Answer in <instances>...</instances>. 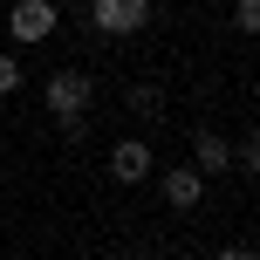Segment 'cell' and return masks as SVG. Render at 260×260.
<instances>
[{
	"label": "cell",
	"mask_w": 260,
	"mask_h": 260,
	"mask_svg": "<svg viewBox=\"0 0 260 260\" xmlns=\"http://www.w3.org/2000/svg\"><path fill=\"white\" fill-rule=\"evenodd\" d=\"M89 96H96V82L82 76V69H55V76H48V110H55V123L89 117Z\"/></svg>",
	"instance_id": "obj_1"
},
{
	"label": "cell",
	"mask_w": 260,
	"mask_h": 260,
	"mask_svg": "<svg viewBox=\"0 0 260 260\" xmlns=\"http://www.w3.org/2000/svg\"><path fill=\"white\" fill-rule=\"evenodd\" d=\"M151 21V0H89V27L96 35H137V27Z\"/></svg>",
	"instance_id": "obj_2"
},
{
	"label": "cell",
	"mask_w": 260,
	"mask_h": 260,
	"mask_svg": "<svg viewBox=\"0 0 260 260\" xmlns=\"http://www.w3.org/2000/svg\"><path fill=\"white\" fill-rule=\"evenodd\" d=\"M7 35H14V41H48V35H55V0H14Z\"/></svg>",
	"instance_id": "obj_3"
},
{
	"label": "cell",
	"mask_w": 260,
	"mask_h": 260,
	"mask_svg": "<svg viewBox=\"0 0 260 260\" xmlns=\"http://www.w3.org/2000/svg\"><path fill=\"white\" fill-rule=\"evenodd\" d=\"M151 165H157V157H151V144H144V137L110 144V178H117V185H144V178H151Z\"/></svg>",
	"instance_id": "obj_4"
},
{
	"label": "cell",
	"mask_w": 260,
	"mask_h": 260,
	"mask_svg": "<svg viewBox=\"0 0 260 260\" xmlns=\"http://www.w3.org/2000/svg\"><path fill=\"white\" fill-rule=\"evenodd\" d=\"M192 171H199V178H219V171H233V144H226L219 130H199V137H192Z\"/></svg>",
	"instance_id": "obj_5"
},
{
	"label": "cell",
	"mask_w": 260,
	"mask_h": 260,
	"mask_svg": "<svg viewBox=\"0 0 260 260\" xmlns=\"http://www.w3.org/2000/svg\"><path fill=\"white\" fill-rule=\"evenodd\" d=\"M199 192H206V178H199L192 165H171V171H165V206H171V212H192Z\"/></svg>",
	"instance_id": "obj_6"
},
{
	"label": "cell",
	"mask_w": 260,
	"mask_h": 260,
	"mask_svg": "<svg viewBox=\"0 0 260 260\" xmlns=\"http://www.w3.org/2000/svg\"><path fill=\"white\" fill-rule=\"evenodd\" d=\"M123 103H130V117H157V110H165V103H157V89H151V82H137V89L123 96Z\"/></svg>",
	"instance_id": "obj_7"
},
{
	"label": "cell",
	"mask_w": 260,
	"mask_h": 260,
	"mask_svg": "<svg viewBox=\"0 0 260 260\" xmlns=\"http://www.w3.org/2000/svg\"><path fill=\"white\" fill-rule=\"evenodd\" d=\"M233 27H240V35H253V27H260V0H240V7H233Z\"/></svg>",
	"instance_id": "obj_8"
},
{
	"label": "cell",
	"mask_w": 260,
	"mask_h": 260,
	"mask_svg": "<svg viewBox=\"0 0 260 260\" xmlns=\"http://www.w3.org/2000/svg\"><path fill=\"white\" fill-rule=\"evenodd\" d=\"M21 89V62H14V55H0V96H14Z\"/></svg>",
	"instance_id": "obj_9"
},
{
	"label": "cell",
	"mask_w": 260,
	"mask_h": 260,
	"mask_svg": "<svg viewBox=\"0 0 260 260\" xmlns=\"http://www.w3.org/2000/svg\"><path fill=\"white\" fill-rule=\"evenodd\" d=\"M233 165H240V171H260V144H253V137L233 144Z\"/></svg>",
	"instance_id": "obj_10"
},
{
	"label": "cell",
	"mask_w": 260,
	"mask_h": 260,
	"mask_svg": "<svg viewBox=\"0 0 260 260\" xmlns=\"http://www.w3.org/2000/svg\"><path fill=\"white\" fill-rule=\"evenodd\" d=\"M219 260H253V247H226V253H219Z\"/></svg>",
	"instance_id": "obj_11"
}]
</instances>
